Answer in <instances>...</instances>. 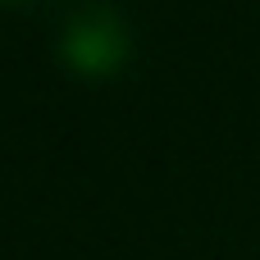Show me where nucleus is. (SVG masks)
Returning <instances> with one entry per match:
<instances>
[{
    "mask_svg": "<svg viewBox=\"0 0 260 260\" xmlns=\"http://www.w3.org/2000/svg\"><path fill=\"white\" fill-rule=\"evenodd\" d=\"M0 5H27V0H0Z\"/></svg>",
    "mask_w": 260,
    "mask_h": 260,
    "instance_id": "f03ea898",
    "label": "nucleus"
},
{
    "mask_svg": "<svg viewBox=\"0 0 260 260\" xmlns=\"http://www.w3.org/2000/svg\"><path fill=\"white\" fill-rule=\"evenodd\" d=\"M128 55H133V37L114 5L87 0L69 14V23L59 32V59L78 78H114L128 64Z\"/></svg>",
    "mask_w": 260,
    "mask_h": 260,
    "instance_id": "f257e3e1",
    "label": "nucleus"
}]
</instances>
